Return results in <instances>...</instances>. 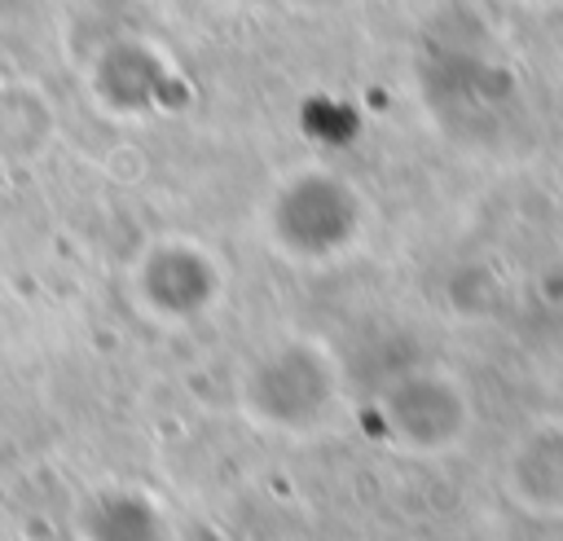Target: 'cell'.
I'll list each match as a JSON object with an SVG mask.
<instances>
[{"mask_svg":"<svg viewBox=\"0 0 563 541\" xmlns=\"http://www.w3.org/2000/svg\"><path fill=\"white\" fill-rule=\"evenodd\" d=\"M334 369L312 339L282 334L260 347L238 374L242 413L273 435H303L325 418Z\"/></svg>","mask_w":563,"mask_h":541,"instance_id":"1","label":"cell"},{"mask_svg":"<svg viewBox=\"0 0 563 541\" xmlns=\"http://www.w3.org/2000/svg\"><path fill=\"white\" fill-rule=\"evenodd\" d=\"M339 202H347L339 194V185L321 172H290L277 180V189L264 202V233L268 246L277 255H286L290 264L299 260H321L330 251H339L347 238H339L334 211Z\"/></svg>","mask_w":563,"mask_h":541,"instance_id":"3","label":"cell"},{"mask_svg":"<svg viewBox=\"0 0 563 541\" xmlns=\"http://www.w3.org/2000/svg\"><path fill=\"white\" fill-rule=\"evenodd\" d=\"M128 295L136 312L158 325H194L216 312L224 295V264L198 238L167 233L136 255L128 273Z\"/></svg>","mask_w":563,"mask_h":541,"instance_id":"2","label":"cell"}]
</instances>
